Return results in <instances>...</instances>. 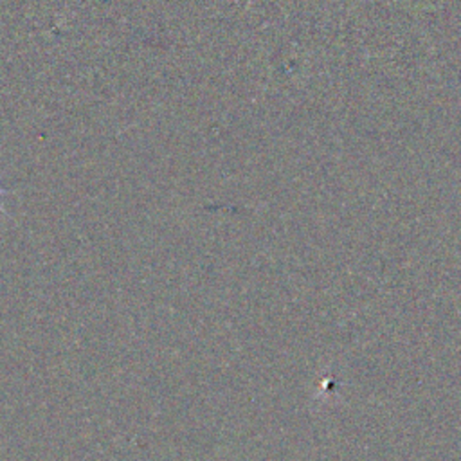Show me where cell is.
<instances>
[{
  "instance_id": "obj_1",
  "label": "cell",
  "mask_w": 461,
  "mask_h": 461,
  "mask_svg": "<svg viewBox=\"0 0 461 461\" xmlns=\"http://www.w3.org/2000/svg\"><path fill=\"white\" fill-rule=\"evenodd\" d=\"M4 193H6V190H3V188H0V197H3V195H4ZM0 211H6V209H4V206H3V204H0Z\"/></svg>"
}]
</instances>
